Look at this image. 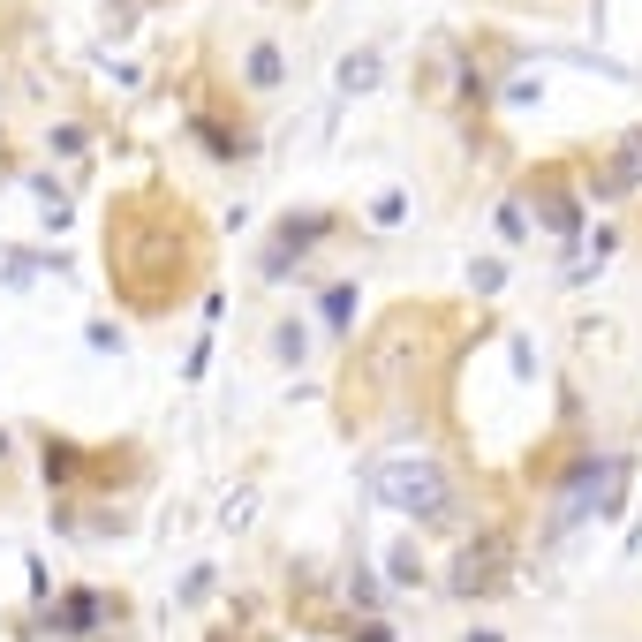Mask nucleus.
<instances>
[{
  "label": "nucleus",
  "instance_id": "f03ea898",
  "mask_svg": "<svg viewBox=\"0 0 642 642\" xmlns=\"http://www.w3.org/2000/svg\"><path fill=\"white\" fill-rule=\"evenodd\" d=\"M635 182H642V136H627L620 159H612V174H605V189L620 197V189H635Z\"/></svg>",
  "mask_w": 642,
  "mask_h": 642
},
{
  "label": "nucleus",
  "instance_id": "f257e3e1",
  "mask_svg": "<svg viewBox=\"0 0 642 642\" xmlns=\"http://www.w3.org/2000/svg\"><path fill=\"white\" fill-rule=\"evenodd\" d=\"M386 499H393V507H416V514H431V507H439V476H431V469H393Z\"/></svg>",
  "mask_w": 642,
  "mask_h": 642
}]
</instances>
